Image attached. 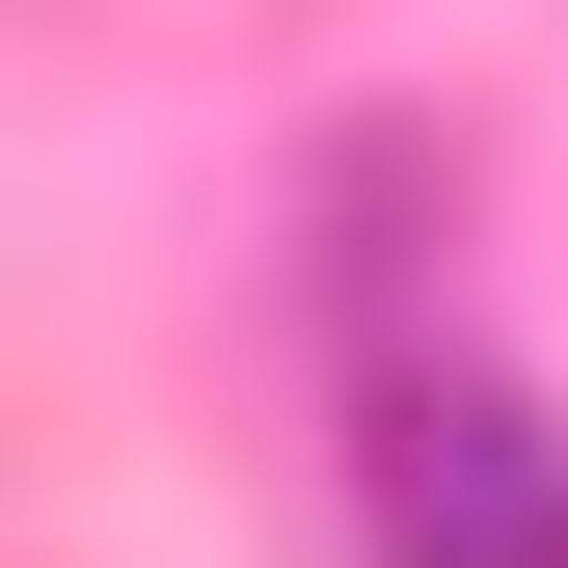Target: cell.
<instances>
[{
    "mask_svg": "<svg viewBox=\"0 0 568 568\" xmlns=\"http://www.w3.org/2000/svg\"><path fill=\"white\" fill-rule=\"evenodd\" d=\"M352 541H379V568H568V434H541V379L406 352V379L352 406Z\"/></svg>",
    "mask_w": 568,
    "mask_h": 568,
    "instance_id": "1",
    "label": "cell"
}]
</instances>
